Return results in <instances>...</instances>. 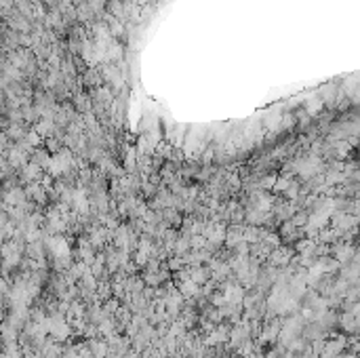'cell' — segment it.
Wrapping results in <instances>:
<instances>
[{
	"instance_id": "1",
	"label": "cell",
	"mask_w": 360,
	"mask_h": 358,
	"mask_svg": "<svg viewBox=\"0 0 360 358\" xmlns=\"http://www.w3.org/2000/svg\"><path fill=\"white\" fill-rule=\"evenodd\" d=\"M291 262H293V251L287 249V247H282V244L274 249L270 253V257H267V263L274 265V268H282V265H287Z\"/></svg>"
},
{
	"instance_id": "2",
	"label": "cell",
	"mask_w": 360,
	"mask_h": 358,
	"mask_svg": "<svg viewBox=\"0 0 360 358\" xmlns=\"http://www.w3.org/2000/svg\"><path fill=\"white\" fill-rule=\"evenodd\" d=\"M333 257H335L341 265H345V263L354 262V257H356V249L352 247L350 242H335V247H333Z\"/></svg>"
},
{
	"instance_id": "3",
	"label": "cell",
	"mask_w": 360,
	"mask_h": 358,
	"mask_svg": "<svg viewBox=\"0 0 360 358\" xmlns=\"http://www.w3.org/2000/svg\"><path fill=\"white\" fill-rule=\"evenodd\" d=\"M70 163H72V156H70V152L61 150V152H57V154H55V156L51 158V167H48V171H51L53 175H61V173L68 171Z\"/></svg>"
},
{
	"instance_id": "4",
	"label": "cell",
	"mask_w": 360,
	"mask_h": 358,
	"mask_svg": "<svg viewBox=\"0 0 360 358\" xmlns=\"http://www.w3.org/2000/svg\"><path fill=\"white\" fill-rule=\"evenodd\" d=\"M318 163H320L318 158H308V160H303V163H299L297 165L299 175H303V177H312V175L318 171Z\"/></svg>"
},
{
	"instance_id": "5",
	"label": "cell",
	"mask_w": 360,
	"mask_h": 358,
	"mask_svg": "<svg viewBox=\"0 0 360 358\" xmlns=\"http://www.w3.org/2000/svg\"><path fill=\"white\" fill-rule=\"evenodd\" d=\"M105 238H108V230L105 228L91 230V242H93V247H101V244L105 242Z\"/></svg>"
},
{
	"instance_id": "6",
	"label": "cell",
	"mask_w": 360,
	"mask_h": 358,
	"mask_svg": "<svg viewBox=\"0 0 360 358\" xmlns=\"http://www.w3.org/2000/svg\"><path fill=\"white\" fill-rule=\"evenodd\" d=\"M183 265H188V259L181 257V255H175V257H171V259L167 262V268L171 270V272H181Z\"/></svg>"
},
{
	"instance_id": "7",
	"label": "cell",
	"mask_w": 360,
	"mask_h": 358,
	"mask_svg": "<svg viewBox=\"0 0 360 358\" xmlns=\"http://www.w3.org/2000/svg\"><path fill=\"white\" fill-rule=\"evenodd\" d=\"M38 173H40V165H38V163H30V165L25 167V171H24V175H25L27 179H32V177L36 179Z\"/></svg>"
},
{
	"instance_id": "8",
	"label": "cell",
	"mask_w": 360,
	"mask_h": 358,
	"mask_svg": "<svg viewBox=\"0 0 360 358\" xmlns=\"http://www.w3.org/2000/svg\"><path fill=\"white\" fill-rule=\"evenodd\" d=\"M53 129H55V124H53L51 120H42V122L38 124V133H40L42 137L51 135V133H53Z\"/></svg>"
},
{
	"instance_id": "9",
	"label": "cell",
	"mask_w": 360,
	"mask_h": 358,
	"mask_svg": "<svg viewBox=\"0 0 360 358\" xmlns=\"http://www.w3.org/2000/svg\"><path fill=\"white\" fill-rule=\"evenodd\" d=\"M11 160H13L15 165H24V163H25V154L21 152V150H13V152H11Z\"/></svg>"
},
{
	"instance_id": "10",
	"label": "cell",
	"mask_w": 360,
	"mask_h": 358,
	"mask_svg": "<svg viewBox=\"0 0 360 358\" xmlns=\"http://www.w3.org/2000/svg\"><path fill=\"white\" fill-rule=\"evenodd\" d=\"M308 219H310V217H308L306 213H299V215H295L291 221H293L297 228H301V226H308Z\"/></svg>"
},
{
	"instance_id": "11",
	"label": "cell",
	"mask_w": 360,
	"mask_h": 358,
	"mask_svg": "<svg viewBox=\"0 0 360 358\" xmlns=\"http://www.w3.org/2000/svg\"><path fill=\"white\" fill-rule=\"evenodd\" d=\"M288 186H291V181L282 177V179H278L276 184H274V190H276V192H287V190H288Z\"/></svg>"
},
{
	"instance_id": "12",
	"label": "cell",
	"mask_w": 360,
	"mask_h": 358,
	"mask_svg": "<svg viewBox=\"0 0 360 358\" xmlns=\"http://www.w3.org/2000/svg\"><path fill=\"white\" fill-rule=\"evenodd\" d=\"M297 192H299V186L297 184H291V186H288V190H287L288 198H297Z\"/></svg>"
},
{
	"instance_id": "13",
	"label": "cell",
	"mask_w": 360,
	"mask_h": 358,
	"mask_svg": "<svg viewBox=\"0 0 360 358\" xmlns=\"http://www.w3.org/2000/svg\"><path fill=\"white\" fill-rule=\"evenodd\" d=\"M320 105H322V101H320V99H314L312 103H310V112H312V114H316V112H314V110H318V108H320Z\"/></svg>"
},
{
	"instance_id": "14",
	"label": "cell",
	"mask_w": 360,
	"mask_h": 358,
	"mask_svg": "<svg viewBox=\"0 0 360 358\" xmlns=\"http://www.w3.org/2000/svg\"><path fill=\"white\" fill-rule=\"evenodd\" d=\"M27 142H30V143H34V145H36V143L40 142V137H38V133H30V135H27Z\"/></svg>"
},
{
	"instance_id": "15",
	"label": "cell",
	"mask_w": 360,
	"mask_h": 358,
	"mask_svg": "<svg viewBox=\"0 0 360 358\" xmlns=\"http://www.w3.org/2000/svg\"><path fill=\"white\" fill-rule=\"evenodd\" d=\"M341 358H358V354L356 352H345V354H341Z\"/></svg>"
},
{
	"instance_id": "16",
	"label": "cell",
	"mask_w": 360,
	"mask_h": 358,
	"mask_svg": "<svg viewBox=\"0 0 360 358\" xmlns=\"http://www.w3.org/2000/svg\"><path fill=\"white\" fill-rule=\"evenodd\" d=\"M354 262H356V263H358V265H360V251H358V253H356V257H354Z\"/></svg>"
}]
</instances>
